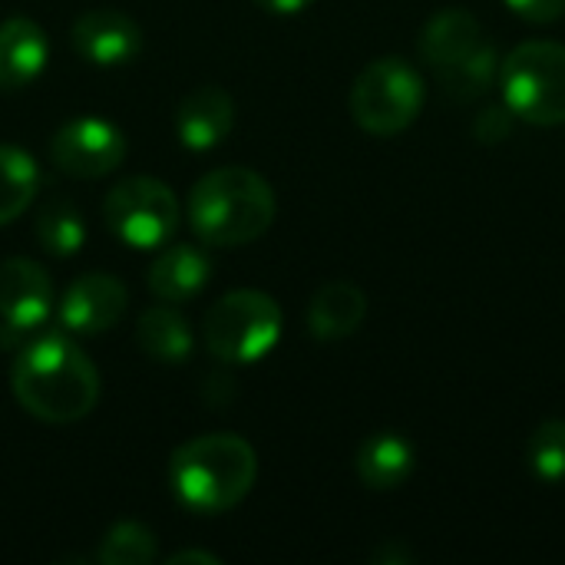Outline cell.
<instances>
[{
  "mask_svg": "<svg viewBox=\"0 0 565 565\" xmlns=\"http://www.w3.org/2000/svg\"><path fill=\"white\" fill-rule=\"evenodd\" d=\"M222 559L215 553H199V550H179L169 556V565H218Z\"/></svg>",
  "mask_w": 565,
  "mask_h": 565,
  "instance_id": "484cf974",
  "label": "cell"
},
{
  "mask_svg": "<svg viewBox=\"0 0 565 565\" xmlns=\"http://www.w3.org/2000/svg\"><path fill=\"white\" fill-rule=\"evenodd\" d=\"M530 23H553L565 13V0H507Z\"/></svg>",
  "mask_w": 565,
  "mask_h": 565,
  "instance_id": "cb8c5ba5",
  "label": "cell"
},
{
  "mask_svg": "<svg viewBox=\"0 0 565 565\" xmlns=\"http://www.w3.org/2000/svg\"><path fill=\"white\" fill-rule=\"evenodd\" d=\"M17 404L43 424H76L99 401L96 364L66 338V331H36L17 348L10 367Z\"/></svg>",
  "mask_w": 565,
  "mask_h": 565,
  "instance_id": "6da1fadb",
  "label": "cell"
},
{
  "mask_svg": "<svg viewBox=\"0 0 565 565\" xmlns=\"http://www.w3.org/2000/svg\"><path fill=\"white\" fill-rule=\"evenodd\" d=\"M126 305H129V295L119 278L89 271V275H79L66 288V295L56 305V321L66 334L93 338V334L113 331L122 321Z\"/></svg>",
  "mask_w": 565,
  "mask_h": 565,
  "instance_id": "8fae6325",
  "label": "cell"
},
{
  "mask_svg": "<svg viewBox=\"0 0 565 565\" xmlns=\"http://www.w3.org/2000/svg\"><path fill=\"white\" fill-rule=\"evenodd\" d=\"M50 56V40L36 20L10 17L0 23V93L30 86Z\"/></svg>",
  "mask_w": 565,
  "mask_h": 565,
  "instance_id": "5bb4252c",
  "label": "cell"
},
{
  "mask_svg": "<svg viewBox=\"0 0 565 565\" xmlns=\"http://www.w3.org/2000/svg\"><path fill=\"white\" fill-rule=\"evenodd\" d=\"M258 477V457L238 434H202L185 440L169 460L175 500L202 516H218L238 507Z\"/></svg>",
  "mask_w": 565,
  "mask_h": 565,
  "instance_id": "3957f363",
  "label": "cell"
},
{
  "mask_svg": "<svg viewBox=\"0 0 565 565\" xmlns=\"http://www.w3.org/2000/svg\"><path fill=\"white\" fill-rule=\"evenodd\" d=\"M56 308V291L43 265L33 258H7L0 265V341L17 351V338H33L46 328Z\"/></svg>",
  "mask_w": 565,
  "mask_h": 565,
  "instance_id": "9c48e42d",
  "label": "cell"
},
{
  "mask_svg": "<svg viewBox=\"0 0 565 565\" xmlns=\"http://www.w3.org/2000/svg\"><path fill=\"white\" fill-rule=\"evenodd\" d=\"M414 473V447L397 434H374L358 450V477L371 490H397Z\"/></svg>",
  "mask_w": 565,
  "mask_h": 565,
  "instance_id": "ac0fdd59",
  "label": "cell"
},
{
  "mask_svg": "<svg viewBox=\"0 0 565 565\" xmlns=\"http://www.w3.org/2000/svg\"><path fill=\"white\" fill-rule=\"evenodd\" d=\"M262 10H268V13H275V17H295V13H301V10H308L315 0H255Z\"/></svg>",
  "mask_w": 565,
  "mask_h": 565,
  "instance_id": "d4e9b609",
  "label": "cell"
},
{
  "mask_svg": "<svg viewBox=\"0 0 565 565\" xmlns=\"http://www.w3.org/2000/svg\"><path fill=\"white\" fill-rule=\"evenodd\" d=\"M136 344H139V351L149 361L185 364L192 358L195 338H192L189 321L169 301H162V305H152V308H146L139 315V321H136Z\"/></svg>",
  "mask_w": 565,
  "mask_h": 565,
  "instance_id": "e0dca14e",
  "label": "cell"
},
{
  "mask_svg": "<svg viewBox=\"0 0 565 565\" xmlns=\"http://www.w3.org/2000/svg\"><path fill=\"white\" fill-rule=\"evenodd\" d=\"M503 99L513 116L533 126H563L565 122V46L553 40L520 43L503 70Z\"/></svg>",
  "mask_w": 565,
  "mask_h": 565,
  "instance_id": "8992f818",
  "label": "cell"
},
{
  "mask_svg": "<svg viewBox=\"0 0 565 565\" xmlns=\"http://www.w3.org/2000/svg\"><path fill=\"white\" fill-rule=\"evenodd\" d=\"M235 126V103L222 86H199L192 89L175 116L179 142L192 152H209L228 139Z\"/></svg>",
  "mask_w": 565,
  "mask_h": 565,
  "instance_id": "4fadbf2b",
  "label": "cell"
},
{
  "mask_svg": "<svg viewBox=\"0 0 565 565\" xmlns=\"http://www.w3.org/2000/svg\"><path fill=\"white\" fill-rule=\"evenodd\" d=\"M281 338V308L271 295L238 288L222 295L202 324V341L225 364L262 361Z\"/></svg>",
  "mask_w": 565,
  "mask_h": 565,
  "instance_id": "5b68a950",
  "label": "cell"
},
{
  "mask_svg": "<svg viewBox=\"0 0 565 565\" xmlns=\"http://www.w3.org/2000/svg\"><path fill=\"white\" fill-rule=\"evenodd\" d=\"M367 315V295L351 281H328L308 305V331L318 341L351 338Z\"/></svg>",
  "mask_w": 565,
  "mask_h": 565,
  "instance_id": "2e32d148",
  "label": "cell"
},
{
  "mask_svg": "<svg viewBox=\"0 0 565 565\" xmlns=\"http://www.w3.org/2000/svg\"><path fill=\"white\" fill-rule=\"evenodd\" d=\"M36 242L43 245V252H50L56 258L76 255L86 242L83 215L66 199L46 202L36 215Z\"/></svg>",
  "mask_w": 565,
  "mask_h": 565,
  "instance_id": "ffe728a7",
  "label": "cell"
},
{
  "mask_svg": "<svg viewBox=\"0 0 565 565\" xmlns=\"http://www.w3.org/2000/svg\"><path fill=\"white\" fill-rule=\"evenodd\" d=\"M275 192L248 166H222L189 192V228L209 248H235L262 238L275 222Z\"/></svg>",
  "mask_w": 565,
  "mask_h": 565,
  "instance_id": "7a4b0ae2",
  "label": "cell"
},
{
  "mask_svg": "<svg viewBox=\"0 0 565 565\" xmlns=\"http://www.w3.org/2000/svg\"><path fill=\"white\" fill-rule=\"evenodd\" d=\"M103 218L122 245L149 252L162 248L179 232L182 205L166 182L152 175H129L109 189Z\"/></svg>",
  "mask_w": 565,
  "mask_h": 565,
  "instance_id": "ba28073f",
  "label": "cell"
},
{
  "mask_svg": "<svg viewBox=\"0 0 565 565\" xmlns=\"http://www.w3.org/2000/svg\"><path fill=\"white\" fill-rule=\"evenodd\" d=\"M40 189V169L30 152L0 146V225H10L26 212Z\"/></svg>",
  "mask_w": 565,
  "mask_h": 565,
  "instance_id": "d6986e66",
  "label": "cell"
},
{
  "mask_svg": "<svg viewBox=\"0 0 565 565\" xmlns=\"http://www.w3.org/2000/svg\"><path fill=\"white\" fill-rule=\"evenodd\" d=\"M424 106V79L401 56L367 63L351 86V116L371 136L404 132Z\"/></svg>",
  "mask_w": 565,
  "mask_h": 565,
  "instance_id": "52a82bcc",
  "label": "cell"
},
{
  "mask_svg": "<svg viewBox=\"0 0 565 565\" xmlns=\"http://www.w3.org/2000/svg\"><path fill=\"white\" fill-rule=\"evenodd\" d=\"M139 46H142L139 23L116 7L86 10L73 23V50L93 66H122L139 53Z\"/></svg>",
  "mask_w": 565,
  "mask_h": 565,
  "instance_id": "7c38bea8",
  "label": "cell"
},
{
  "mask_svg": "<svg viewBox=\"0 0 565 565\" xmlns=\"http://www.w3.org/2000/svg\"><path fill=\"white\" fill-rule=\"evenodd\" d=\"M526 457H530V470L540 480L546 483L565 480V420H546L543 427H536Z\"/></svg>",
  "mask_w": 565,
  "mask_h": 565,
  "instance_id": "7402d4cb",
  "label": "cell"
},
{
  "mask_svg": "<svg viewBox=\"0 0 565 565\" xmlns=\"http://www.w3.org/2000/svg\"><path fill=\"white\" fill-rule=\"evenodd\" d=\"M156 559H159V543H156L152 530H146L142 523H132V520L116 523L96 550L99 565H149Z\"/></svg>",
  "mask_w": 565,
  "mask_h": 565,
  "instance_id": "44dd1931",
  "label": "cell"
},
{
  "mask_svg": "<svg viewBox=\"0 0 565 565\" xmlns=\"http://www.w3.org/2000/svg\"><path fill=\"white\" fill-rule=\"evenodd\" d=\"M50 159L56 169L76 179H99L119 169L126 159V136L96 116H76L63 122L50 139Z\"/></svg>",
  "mask_w": 565,
  "mask_h": 565,
  "instance_id": "30bf717a",
  "label": "cell"
},
{
  "mask_svg": "<svg viewBox=\"0 0 565 565\" xmlns=\"http://www.w3.org/2000/svg\"><path fill=\"white\" fill-rule=\"evenodd\" d=\"M212 278V258L199 245H169L149 268V291L159 301H192Z\"/></svg>",
  "mask_w": 565,
  "mask_h": 565,
  "instance_id": "9a60e30c",
  "label": "cell"
},
{
  "mask_svg": "<svg viewBox=\"0 0 565 565\" xmlns=\"http://www.w3.org/2000/svg\"><path fill=\"white\" fill-rule=\"evenodd\" d=\"M420 53L440 76L447 96L460 103L483 96L497 76V53L483 40L477 17L457 7L430 17L420 33Z\"/></svg>",
  "mask_w": 565,
  "mask_h": 565,
  "instance_id": "277c9868",
  "label": "cell"
},
{
  "mask_svg": "<svg viewBox=\"0 0 565 565\" xmlns=\"http://www.w3.org/2000/svg\"><path fill=\"white\" fill-rule=\"evenodd\" d=\"M513 129V109L510 106H493V109H483L473 122V132L480 142H503Z\"/></svg>",
  "mask_w": 565,
  "mask_h": 565,
  "instance_id": "603a6c76",
  "label": "cell"
}]
</instances>
